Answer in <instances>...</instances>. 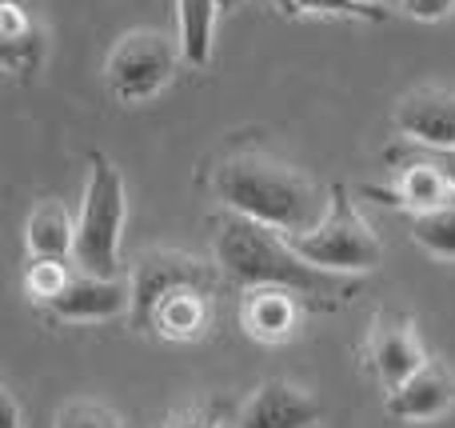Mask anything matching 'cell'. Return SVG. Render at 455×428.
<instances>
[{
  "label": "cell",
  "mask_w": 455,
  "mask_h": 428,
  "mask_svg": "<svg viewBox=\"0 0 455 428\" xmlns=\"http://www.w3.org/2000/svg\"><path fill=\"white\" fill-rule=\"evenodd\" d=\"M72 272H76V264L68 269V261H60V256H28L24 288H28L32 301L48 304V301H52V296L72 280Z\"/></svg>",
  "instance_id": "ffe728a7"
},
{
  "label": "cell",
  "mask_w": 455,
  "mask_h": 428,
  "mask_svg": "<svg viewBox=\"0 0 455 428\" xmlns=\"http://www.w3.org/2000/svg\"><path fill=\"white\" fill-rule=\"evenodd\" d=\"M411 240L440 261H455V197L448 205L411 216Z\"/></svg>",
  "instance_id": "e0dca14e"
},
{
  "label": "cell",
  "mask_w": 455,
  "mask_h": 428,
  "mask_svg": "<svg viewBox=\"0 0 455 428\" xmlns=\"http://www.w3.org/2000/svg\"><path fill=\"white\" fill-rule=\"evenodd\" d=\"M395 173H400L395 189H376V184H368V189H363V197L379 200V205L408 208L411 216H416V213H427V208L448 205V200L455 197L451 181H448V176H443L435 165H427V160H403Z\"/></svg>",
  "instance_id": "4fadbf2b"
},
{
  "label": "cell",
  "mask_w": 455,
  "mask_h": 428,
  "mask_svg": "<svg viewBox=\"0 0 455 428\" xmlns=\"http://www.w3.org/2000/svg\"><path fill=\"white\" fill-rule=\"evenodd\" d=\"M240 4H243V0H220V12H235Z\"/></svg>",
  "instance_id": "4316f807"
},
{
  "label": "cell",
  "mask_w": 455,
  "mask_h": 428,
  "mask_svg": "<svg viewBox=\"0 0 455 428\" xmlns=\"http://www.w3.org/2000/svg\"><path fill=\"white\" fill-rule=\"evenodd\" d=\"M52 317L80 320V325H96V320H116L132 312V285L120 277H96V272L76 269L72 280L44 304Z\"/></svg>",
  "instance_id": "ba28073f"
},
{
  "label": "cell",
  "mask_w": 455,
  "mask_h": 428,
  "mask_svg": "<svg viewBox=\"0 0 455 428\" xmlns=\"http://www.w3.org/2000/svg\"><path fill=\"white\" fill-rule=\"evenodd\" d=\"M291 16H339V20H371L379 24L387 16L384 4H360V0H275Z\"/></svg>",
  "instance_id": "ac0fdd59"
},
{
  "label": "cell",
  "mask_w": 455,
  "mask_h": 428,
  "mask_svg": "<svg viewBox=\"0 0 455 428\" xmlns=\"http://www.w3.org/2000/svg\"><path fill=\"white\" fill-rule=\"evenodd\" d=\"M403 160H427V165H435L443 176H448L451 189H455V149H427V144L403 141V144H395V149L384 152V165L387 168H400Z\"/></svg>",
  "instance_id": "603a6c76"
},
{
  "label": "cell",
  "mask_w": 455,
  "mask_h": 428,
  "mask_svg": "<svg viewBox=\"0 0 455 428\" xmlns=\"http://www.w3.org/2000/svg\"><path fill=\"white\" fill-rule=\"evenodd\" d=\"M392 4L400 8L403 16L424 20V24H435V20H443V16L455 12V0H392Z\"/></svg>",
  "instance_id": "d4e9b609"
},
{
  "label": "cell",
  "mask_w": 455,
  "mask_h": 428,
  "mask_svg": "<svg viewBox=\"0 0 455 428\" xmlns=\"http://www.w3.org/2000/svg\"><path fill=\"white\" fill-rule=\"evenodd\" d=\"M180 61V40L156 28H136L112 44L108 61H104V80L120 104H144L172 85Z\"/></svg>",
  "instance_id": "5b68a950"
},
{
  "label": "cell",
  "mask_w": 455,
  "mask_h": 428,
  "mask_svg": "<svg viewBox=\"0 0 455 428\" xmlns=\"http://www.w3.org/2000/svg\"><path fill=\"white\" fill-rule=\"evenodd\" d=\"M0 405H4V428H20V405H16V392L8 389H0Z\"/></svg>",
  "instance_id": "484cf974"
},
{
  "label": "cell",
  "mask_w": 455,
  "mask_h": 428,
  "mask_svg": "<svg viewBox=\"0 0 455 428\" xmlns=\"http://www.w3.org/2000/svg\"><path fill=\"white\" fill-rule=\"evenodd\" d=\"M368 368L379 384L395 389L400 381H408L419 365H427V352H424V341H419V328L411 317L403 312H376L371 317V328H368Z\"/></svg>",
  "instance_id": "52a82bcc"
},
{
  "label": "cell",
  "mask_w": 455,
  "mask_h": 428,
  "mask_svg": "<svg viewBox=\"0 0 455 428\" xmlns=\"http://www.w3.org/2000/svg\"><path fill=\"white\" fill-rule=\"evenodd\" d=\"M0 61L20 80L36 77L40 64H44V32H40V24H32L28 32H20L12 40H0Z\"/></svg>",
  "instance_id": "d6986e66"
},
{
  "label": "cell",
  "mask_w": 455,
  "mask_h": 428,
  "mask_svg": "<svg viewBox=\"0 0 455 428\" xmlns=\"http://www.w3.org/2000/svg\"><path fill=\"white\" fill-rule=\"evenodd\" d=\"M220 0H176V40H180L184 64L204 69L212 61V32Z\"/></svg>",
  "instance_id": "2e32d148"
},
{
  "label": "cell",
  "mask_w": 455,
  "mask_h": 428,
  "mask_svg": "<svg viewBox=\"0 0 455 428\" xmlns=\"http://www.w3.org/2000/svg\"><path fill=\"white\" fill-rule=\"evenodd\" d=\"M328 197L331 200L323 221L315 229L288 237L291 248L328 272H371L384 261V245H379L376 229L360 216V208L352 205L344 184H331Z\"/></svg>",
  "instance_id": "277c9868"
},
{
  "label": "cell",
  "mask_w": 455,
  "mask_h": 428,
  "mask_svg": "<svg viewBox=\"0 0 455 428\" xmlns=\"http://www.w3.org/2000/svg\"><path fill=\"white\" fill-rule=\"evenodd\" d=\"M24 245L28 256H60L68 261L72 248H76V221L68 216V208L44 200V205L32 208L28 224H24Z\"/></svg>",
  "instance_id": "9a60e30c"
},
{
  "label": "cell",
  "mask_w": 455,
  "mask_h": 428,
  "mask_svg": "<svg viewBox=\"0 0 455 428\" xmlns=\"http://www.w3.org/2000/svg\"><path fill=\"white\" fill-rule=\"evenodd\" d=\"M299 301H304V296L291 293V288H275V285L248 288V293H243V304H240L243 333L264 341V344L291 341L296 320H299Z\"/></svg>",
  "instance_id": "7c38bea8"
},
{
  "label": "cell",
  "mask_w": 455,
  "mask_h": 428,
  "mask_svg": "<svg viewBox=\"0 0 455 428\" xmlns=\"http://www.w3.org/2000/svg\"><path fill=\"white\" fill-rule=\"evenodd\" d=\"M216 264L228 280L243 288H259V285H275V288H291L304 301L315 304H339L355 285L339 280V272H328L320 264L304 261L291 248V240L280 229L224 208L216 216Z\"/></svg>",
  "instance_id": "6da1fadb"
},
{
  "label": "cell",
  "mask_w": 455,
  "mask_h": 428,
  "mask_svg": "<svg viewBox=\"0 0 455 428\" xmlns=\"http://www.w3.org/2000/svg\"><path fill=\"white\" fill-rule=\"evenodd\" d=\"M323 416V405L307 397L299 384L264 381L240 405L232 428H315Z\"/></svg>",
  "instance_id": "9c48e42d"
},
{
  "label": "cell",
  "mask_w": 455,
  "mask_h": 428,
  "mask_svg": "<svg viewBox=\"0 0 455 428\" xmlns=\"http://www.w3.org/2000/svg\"><path fill=\"white\" fill-rule=\"evenodd\" d=\"M212 189L224 208L280 229L283 237L307 232L323 221L328 200L323 189L288 160L272 157L264 149H235L216 165Z\"/></svg>",
  "instance_id": "7a4b0ae2"
},
{
  "label": "cell",
  "mask_w": 455,
  "mask_h": 428,
  "mask_svg": "<svg viewBox=\"0 0 455 428\" xmlns=\"http://www.w3.org/2000/svg\"><path fill=\"white\" fill-rule=\"evenodd\" d=\"M204 288H184V293H172L152 317V333L164 336V341H200L212 320V304H208Z\"/></svg>",
  "instance_id": "5bb4252c"
},
{
  "label": "cell",
  "mask_w": 455,
  "mask_h": 428,
  "mask_svg": "<svg viewBox=\"0 0 455 428\" xmlns=\"http://www.w3.org/2000/svg\"><path fill=\"white\" fill-rule=\"evenodd\" d=\"M360 4H392V0H360Z\"/></svg>",
  "instance_id": "83f0119b"
},
{
  "label": "cell",
  "mask_w": 455,
  "mask_h": 428,
  "mask_svg": "<svg viewBox=\"0 0 455 428\" xmlns=\"http://www.w3.org/2000/svg\"><path fill=\"white\" fill-rule=\"evenodd\" d=\"M235 413L240 408L228 397H204V400H192V405L176 408L164 421V428H224L228 421H235Z\"/></svg>",
  "instance_id": "44dd1931"
},
{
  "label": "cell",
  "mask_w": 455,
  "mask_h": 428,
  "mask_svg": "<svg viewBox=\"0 0 455 428\" xmlns=\"http://www.w3.org/2000/svg\"><path fill=\"white\" fill-rule=\"evenodd\" d=\"M52 428H124L116 413L108 405H96V400H72L56 413Z\"/></svg>",
  "instance_id": "7402d4cb"
},
{
  "label": "cell",
  "mask_w": 455,
  "mask_h": 428,
  "mask_svg": "<svg viewBox=\"0 0 455 428\" xmlns=\"http://www.w3.org/2000/svg\"><path fill=\"white\" fill-rule=\"evenodd\" d=\"M216 280H220L216 269L200 256L180 253V248H148L132 269V312H128V320H132L136 333H152V317L168 296L184 293V288L212 293Z\"/></svg>",
  "instance_id": "8992f818"
},
{
  "label": "cell",
  "mask_w": 455,
  "mask_h": 428,
  "mask_svg": "<svg viewBox=\"0 0 455 428\" xmlns=\"http://www.w3.org/2000/svg\"><path fill=\"white\" fill-rule=\"evenodd\" d=\"M88 184L84 200L76 213V248H72V264L96 277H116L120 264V237H124L128 221V192L124 176L104 152L88 157Z\"/></svg>",
  "instance_id": "3957f363"
},
{
  "label": "cell",
  "mask_w": 455,
  "mask_h": 428,
  "mask_svg": "<svg viewBox=\"0 0 455 428\" xmlns=\"http://www.w3.org/2000/svg\"><path fill=\"white\" fill-rule=\"evenodd\" d=\"M32 24H36V16H32V8L24 0H0V40L20 36Z\"/></svg>",
  "instance_id": "cb8c5ba5"
},
{
  "label": "cell",
  "mask_w": 455,
  "mask_h": 428,
  "mask_svg": "<svg viewBox=\"0 0 455 428\" xmlns=\"http://www.w3.org/2000/svg\"><path fill=\"white\" fill-rule=\"evenodd\" d=\"M384 408L395 421H440L455 408V373L440 360L419 365L408 381H400L395 389H387Z\"/></svg>",
  "instance_id": "30bf717a"
},
{
  "label": "cell",
  "mask_w": 455,
  "mask_h": 428,
  "mask_svg": "<svg viewBox=\"0 0 455 428\" xmlns=\"http://www.w3.org/2000/svg\"><path fill=\"white\" fill-rule=\"evenodd\" d=\"M395 128L403 141L427 149H455V88H416L395 104Z\"/></svg>",
  "instance_id": "8fae6325"
}]
</instances>
